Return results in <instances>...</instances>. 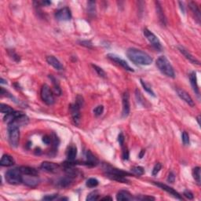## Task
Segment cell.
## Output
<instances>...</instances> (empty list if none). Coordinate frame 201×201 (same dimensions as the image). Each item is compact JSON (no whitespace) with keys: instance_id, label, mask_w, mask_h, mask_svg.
Returning <instances> with one entry per match:
<instances>
[{"instance_id":"14","label":"cell","mask_w":201,"mask_h":201,"mask_svg":"<svg viewBox=\"0 0 201 201\" xmlns=\"http://www.w3.org/2000/svg\"><path fill=\"white\" fill-rule=\"evenodd\" d=\"M47 63L49 64L50 65L53 66L57 70H63L64 67L62 64L59 61L58 59H57L54 56H48L47 57Z\"/></svg>"},{"instance_id":"35","label":"cell","mask_w":201,"mask_h":201,"mask_svg":"<svg viewBox=\"0 0 201 201\" xmlns=\"http://www.w3.org/2000/svg\"><path fill=\"white\" fill-rule=\"evenodd\" d=\"M8 54H9V57H10L14 61H16V62H19V61H21V58H20L19 55H17V54L14 52V50H8Z\"/></svg>"},{"instance_id":"29","label":"cell","mask_w":201,"mask_h":201,"mask_svg":"<svg viewBox=\"0 0 201 201\" xmlns=\"http://www.w3.org/2000/svg\"><path fill=\"white\" fill-rule=\"evenodd\" d=\"M141 86H142L143 88L145 89V91L148 92L150 95H152V96H153V97H156L155 93L153 92V90H152V89L151 88V87H150L149 85L147 84V83H146L145 81H143L142 80H141Z\"/></svg>"},{"instance_id":"41","label":"cell","mask_w":201,"mask_h":201,"mask_svg":"<svg viewBox=\"0 0 201 201\" xmlns=\"http://www.w3.org/2000/svg\"><path fill=\"white\" fill-rule=\"evenodd\" d=\"M123 159H125V160H127L129 159V152L128 149L126 148H124L123 151Z\"/></svg>"},{"instance_id":"17","label":"cell","mask_w":201,"mask_h":201,"mask_svg":"<svg viewBox=\"0 0 201 201\" xmlns=\"http://www.w3.org/2000/svg\"><path fill=\"white\" fill-rule=\"evenodd\" d=\"M14 158L8 154H5L2 156L0 164L2 167H11L14 164Z\"/></svg>"},{"instance_id":"19","label":"cell","mask_w":201,"mask_h":201,"mask_svg":"<svg viewBox=\"0 0 201 201\" xmlns=\"http://www.w3.org/2000/svg\"><path fill=\"white\" fill-rule=\"evenodd\" d=\"M77 156V148L75 145H70L67 150V157L69 161H74Z\"/></svg>"},{"instance_id":"27","label":"cell","mask_w":201,"mask_h":201,"mask_svg":"<svg viewBox=\"0 0 201 201\" xmlns=\"http://www.w3.org/2000/svg\"><path fill=\"white\" fill-rule=\"evenodd\" d=\"M50 79L51 80L52 83H53V84H54V90H55V93H56L57 95H61V88H60V86H59V83H57V80L55 79V78L53 76V75H50L49 76Z\"/></svg>"},{"instance_id":"38","label":"cell","mask_w":201,"mask_h":201,"mask_svg":"<svg viewBox=\"0 0 201 201\" xmlns=\"http://www.w3.org/2000/svg\"><path fill=\"white\" fill-rule=\"evenodd\" d=\"M182 142L184 145H187L190 144V136H189V134L185 131H184L182 133Z\"/></svg>"},{"instance_id":"34","label":"cell","mask_w":201,"mask_h":201,"mask_svg":"<svg viewBox=\"0 0 201 201\" xmlns=\"http://www.w3.org/2000/svg\"><path fill=\"white\" fill-rule=\"evenodd\" d=\"M87 4H88V12H89V14H95V2L90 1V2H87Z\"/></svg>"},{"instance_id":"12","label":"cell","mask_w":201,"mask_h":201,"mask_svg":"<svg viewBox=\"0 0 201 201\" xmlns=\"http://www.w3.org/2000/svg\"><path fill=\"white\" fill-rule=\"evenodd\" d=\"M176 91H177V94H178V96L180 97L181 99H182L184 101H185V102L187 103L189 105H190V106H192V107L194 106L195 105L194 101H193L192 98L190 97V95L188 94L187 92L185 91V90H183L182 89H179V88H177V89H176Z\"/></svg>"},{"instance_id":"45","label":"cell","mask_w":201,"mask_h":201,"mask_svg":"<svg viewBox=\"0 0 201 201\" xmlns=\"http://www.w3.org/2000/svg\"><path fill=\"white\" fill-rule=\"evenodd\" d=\"M118 141H119V145H121V146H123V142H124V136L123 133H120L119 134V137H118Z\"/></svg>"},{"instance_id":"23","label":"cell","mask_w":201,"mask_h":201,"mask_svg":"<svg viewBox=\"0 0 201 201\" xmlns=\"http://www.w3.org/2000/svg\"><path fill=\"white\" fill-rule=\"evenodd\" d=\"M105 175H106V177L110 178V179H112V180H114V181H117V182H122V183L128 182L127 179H126L124 176L119 175V174H116L107 173V172L105 173Z\"/></svg>"},{"instance_id":"1","label":"cell","mask_w":201,"mask_h":201,"mask_svg":"<svg viewBox=\"0 0 201 201\" xmlns=\"http://www.w3.org/2000/svg\"><path fill=\"white\" fill-rule=\"evenodd\" d=\"M126 55L132 62L139 65H149L153 61L152 57L147 53L136 48H129L126 51Z\"/></svg>"},{"instance_id":"8","label":"cell","mask_w":201,"mask_h":201,"mask_svg":"<svg viewBox=\"0 0 201 201\" xmlns=\"http://www.w3.org/2000/svg\"><path fill=\"white\" fill-rule=\"evenodd\" d=\"M55 17L58 21H69L72 17L71 9L68 7H64V8L58 9L55 14Z\"/></svg>"},{"instance_id":"24","label":"cell","mask_w":201,"mask_h":201,"mask_svg":"<svg viewBox=\"0 0 201 201\" xmlns=\"http://www.w3.org/2000/svg\"><path fill=\"white\" fill-rule=\"evenodd\" d=\"M189 6H190V8L191 9V10L192 11V13L195 14V17H197V19L199 21H200V11L199 7L197 6V5L196 2H190L189 3Z\"/></svg>"},{"instance_id":"25","label":"cell","mask_w":201,"mask_h":201,"mask_svg":"<svg viewBox=\"0 0 201 201\" xmlns=\"http://www.w3.org/2000/svg\"><path fill=\"white\" fill-rule=\"evenodd\" d=\"M192 175L197 184L200 185V168L199 167H197L192 170Z\"/></svg>"},{"instance_id":"16","label":"cell","mask_w":201,"mask_h":201,"mask_svg":"<svg viewBox=\"0 0 201 201\" xmlns=\"http://www.w3.org/2000/svg\"><path fill=\"white\" fill-rule=\"evenodd\" d=\"M190 83L192 85V87L194 92L197 94V95L198 97L200 96V90L199 87H198V84H197V73L195 72H192L191 74L190 75Z\"/></svg>"},{"instance_id":"39","label":"cell","mask_w":201,"mask_h":201,"mask_svg":"<svg viewBox=\"0 0 201 201\" xmlns=\"http://www.w3.org/2000/svg\"><path fill=\"white\" fill-rule=\"evenodd\" d=\"M174 181H175V175H174V174L173 172H171L169 174L168 178H167V182L170 183H174Z\"/></svg>"},{"instance_id":"9","label":"cell","mask_w":201,"mask_h":201,"mask_svg":"<svg viewBox=\"0 0 201 201\" xmlns=\"http://www.w3.org/2000/svg\"><path fill=\"white\" fill-rule=\"evenodd\" d=\"M152 183H153L154 185H156V186H158V187L160 188V189H162L163 190H164V191H166V192H167V193H169L170 195L173 196L174 197H175L176 199L182 200V197H181V195L179 194L177 191H175V190H174L173 188L170 187V186H168V185H165V184H163V183H161V182H153Z\"/></svg>"},{"instance_id":"44","label":"cell","mask_w":201,"mask_h":201,"mask_svg":"<svg viewBox=\"0 0 201 201\" xmlns=\"http://www.w3.org/2000/svg\"><path fill=\"white\" fill-rule=\"evenodd\" d=\"M80 43H81L82 46H84V47H88V48H91L92 47V43L90 41H87V40H86V41H82V42H80Z\"/></svg>"},{"instance_id":"13","label":"cell","mask_w":201,"mask_h":201,"mask_svg":"<svg viewBox=\"0 0 201 201\" xmlns=\"http://www.w3.org/2000/svg\"><path fill=\"white\" fill-rule=\"evenodd\" d=\"M178 50H179V51L185 56V58L187 59V60H189L191 63L194 64V65H200V61H198L195 57L192 56V54H190L187 50L185 49V48L183 47H182V46H179V47H178Z\"/></svg>"},{"instance_id":"42","label":"cell","mask_w":201,"mask_h":201,"mask_svg":"<svg viewBox=\"0 0 201 201\" xmlns=\"http://www.w3.org/2000/svg\"><path fill=\"white\" fill-rule=\"evenodd\" d=\"M42 141H43L46 145H50V142H51V138L49 137L48 135L43 136V138H42Z\"/></svg>"},{"instance_id":"50","label":"cell","mask_w":201,"mask_h":201,"mask_svg":"<svg viewBox=\"0 0 201 201\" xmlns=\"http://www.w3.org/2000/svg\"><path fill=\"white\" fill-rule=\"evenodd\" d=\"M200 116H198V117H197V121H198V124H199V125H200Z\"/></svg>"},{"instance_id":"33","label":"cell","mask_w":201,"mask_h":201,"mask_svg":"<svg viewBox=\"0 0 201 201\" xmlns=\"http://www.w3.org/2000/svg\"><path fill=\"white\" fill-rule=\"evenodd\" d=\"M92 66H93V68H94V70L96 71V73H98V75L100 77L105 78V76H106V74H105V71L103 70L102 68H100V67H98V66L96 65H92Z\"/></svg>"},{"instance_id":"37","label":"cell","mask_w":201,"mask_h":201,"mask_svg":"<svg viewBox=\"0 0 201 201\" xmlns=\"http://www.w3.org/2000/svg\"><path fill=\"white\" fill-rule=\"evenodd\" d=\"M161 168H162L161 164H159V163H157V164L154 166L153 169H152V175L153 176L157 175V174H158V173H159V171H160V170H161Z\"/></svg>"},{"instance_id":"20","label":"cell","mask_w":201,"mask_h":201,"mask_svg":"<svg viewBox=\"0 0 201 201\" xmlns=\"http://www.w3.org/2000/svg\"><path fill=\"white\" fill-rule=\"evenodd\" d=\"M133 199V197L131 196V194L128 191L126 190H121L119 191L116 195V200L119 201H123V200H131Z\"/></svg>"},{"instance_id":"46","label":"cell","mask_w":201,"mask_h":201,"mask_svg":"<svg viewBox=\"0 0 201 201\" xmlns=\"http://www.w3.org/2000/svg\"><path fill=\"white\" fill-rule=\"evenodd\" d=\"M136 199L137 200H154L155 198L154 197H136Z\"/></svg>"},{"instance_id":"26","label":"cell","mask_w":201,"mask_h":201,"mask_svg":"<svg viewBox=\"0 0 201 201\" xmlns=\"http://www.w3.org/2000/svg\"><path fill=\"white\" fill-rule=\"evenodd\" d=\"M0 110H1V112H2V113L6 115L10 114V113H12L13 112H14V109H13L10 106L6 105V104H3V103H2V104L0 105Z\"/></svg>"},{"instance_id":"49","label":"cell","mask_w":201,"mask_h":201,"mask_svg":"<svg viewBox=\"0 0 201 201\" xmlns=\"http://www.w3.org/2000/svg\"><path fill=\"white\" fill-rule=\"evenodd\" d=\"M1 80V83H2V84H3V83H4V84H6V81L3 80L2 78H1V80Z\"/></svg>"},{"instance_id":"31","label":"cell","mask_w":201,"mask_h":201,"mask_svg":"<svg viewBox=\"0 0 201 201\" xmlns=\"http://www.w3.org/2000/svg\"><path fill=\"white\" fill-rule=\"evenodd\" d=\"M98 185V181L97 180L96 178H89L87 181V186L89 188H94L97 187Z\"/></svg>"},{"instance_id":"48","label":"cell","mask_w":201,"mask_h":201,"mask_svg":"<svg viewBox=\"0 0 201 201\" xmlns=\"http://www.w3.org/2000/svg\"><path fill=\"white\" fill-rule=\"evenodd\" d=\"M102 200H112V198L111 197H103L102 199Z\"/></svg>"},{"instance_id":"43","label":"cell","mask_w":201,"mask_h":201,"mask_svg":"<svg viewBox=\"0 0 201 201\" xmlns=\"http://www.w3.org/2000/svg\"><path fill=\"white\" fill-rule=\"evenodd\" d=\"M57 196V194L47 195V196H46V197H43L42 199L44 200H54V199H55V198H56Z\"/></svg>"},{"instance_id":"6","label":"cell","mask_w":201,"mask_h":201,"mask_svg":"<svg viewBox=\"0 0 201 201\" xmlns=\"http://www.w3.org/2000/svg\"><path fill=\"white\" fill-rule=\"evenodd\" d=\"M144 35L155 49L159 50V51H161L162 49H163L161 42H160L159 39L156 36L154 33H152L151 31H149L147 28H145L144 29Z\"/></svg>"},{"instance_id":"30","label":"cell","mask_w":201,"mask_h":201,"mask_svg":"<svg viewBox=\"0 0 201 201\" xmlns=\"http://www.w3.org/2000/svg\"><path fill=\"white\" fill-rule=\"evenodd\" d=\"M131 171L133 172L134 174L138 176L143 175L144 173H145V171H144V168L141 167H134L133 168H131Z\"/></svg>"},{"instance_id":"18","label":"cell","mask_w":201,"mask_h":201,"mask_svg":"<svg viewBox=\"0 0 201 201\" xmlns=\"http://www.w3.org/2000/svg\"><path fill=\"white\" fill-rule=\"evenodd\" d=\"M20 170H21V173L23 174H25V175L38 176V174H39V172L37 171V170H35V168L31 167L22 166L20 167Z\"/></svg>"},{"instance_id":"15","label":"cell","mask_w":201,"mask_h":201,"mask_svg":"<svg viewBox=\"0 0 201 201\" xmlns=\"http://www.w3.org/2000/svg\"><path fill=\"white\" fill-rule=\"evenodd\" d=\"M87 160L85 162L86 165L89 167H95L98 164L99 161L98 159H97V157L92 153L90 150H88L87 152Z\"/></svg>"},{"instance_id":"3","label":"cell","mask_w":201,"mask_h":201,"mask_svg":"<svg viewBox=\"0 0 201 201\" xmlns=\"http://www.w3.org/2000/svg\"><path fill=\"white\" fill-rule=\"evenodd\" d=\"M20 168L10 169L7 171L5 174V178L7 182L10 185H19L23 182V177H22Z\"/></svg>"},{"instance_id":"36","label":"cell","mask_w":201,"mask_h":201,"mask_svg":"<svg viewBox=\"0 0 201 201\" xmlns=\"http://www.w3.org/2000/svg\"><path fill=\"white\" fill-rule=\"evenodd\" d=\"M104 112V106L103 105H98L94 109V113L95 116H100Z\"/></svg>"},{"instance_id":"11","label":"cell","mask_w":201,"mask_h":201,"mask_svg":"<svg viewBox=\"0 0 201 201\" xmlns=\"http://www.w3.org/2000/svg\"><path fill=\"white\" fill-rule=\"evenodd\" d=\"M40 168L42 169V171H47V172H49V173H55L58 170L59 166L57 164H54V163L45 161L42 163L41 166H40Z\"/></svg>"},{"instance_id":"2","label":"cell","mask_w":201,"mask_h":201,"mask_svg":"<svg viewBox=\"0 0 201 201\" xmlns=\"http://www.w3.org/2000/svg\"><path fill=\"white\" fill-rule=\"evenodd\" d=\"M156 65L157 68H159V70L163 74L168 76V77H175V73H174L173 67L165 56L159 57L156 61Z\"/></svg>"},{"instance_id":"4","label":"cell","mask_w":201,"mask_h":201,"mask_svg":"<svg viewBox=\"0 0 201 201\" xmlns=\"http://www.w3.org/2000/svg\"><path fill=\"white\" fill-rule=\"evenodd\" d=\"M8 135H9V144L12 147L16 148L18 146L20 141V131L18 125L16 123L8 124Z\"/></svg>"},{"instance_id":"5","label":"cell","mask_w":201,"mask_h":201,"mask_svg":"<svg viewBox=\"0 0 201 201\" xmlns=\"http://www.w3.org/2000/svg\"><path fill=\"white\" fill-rule=\"evenodd\" d=\"M41 98L43 100V102L46 103L47 105H51L54 103V97L52 93L50 87L47 84H44L41 88L40 92Z\"/></svg>"},{"instance_id":"21","label":"cell","mask_w":201,"mask_h":201,"mask_svg":"<svg viewBox=\"0 0 201 201\" xmlns=\"http://www.w3.org/2000/svg\"><path fill=\"white\" fill-rule=\"evenodd\" d=\"M36 177L37 176L27 175L25 178H23V182H24V184L30 186V187H34L36 185H38V183H39V180Z\"/></svg>"},{"instance_id":"32","label":"cell","mask_w":201,"mask_h":201,"mask_svg":"<svg viewBox=\"0 0 201 201\" xmlns=\"http://www.w3.org/2000/svg\"><path fill=\"white\" fill-rule=\"evenodd\" d=\"M99 199V193L98 191H94V192H90L87 197V200L89 201H94L97 200Z\"/></svg>"},{"instance_id":"28","label":"cell","mask_w":201,"mask_h":201,"mask_svg":"<svg viewBox=\"0 0 201 201\" xmlns=\"http://www.w3.org/2000/svg\"><path fill=\"white\" fill-rule=\"evenodd\" d=\"M156 10H157V14L159 16V18L160 20L162 23L165 24H166V21H165V18H164V13H163V9L161 8V6L159 5V2H156Z\"/></svg>"},{"instance_id":"22","label":"cell","mask_w":201,"mask_h":201,"mask_svg":"<svg viewBox=\"0 0 201 201\" xmlns=\"http://www.w3.org/2000/svg\"><path fill=\"white\" fill-rule=\"evenodd\" d=\"M73 182V177L68 175L67 177L61 178L58 182V185L61 188H67L70 186Z\"/></svg>"},{"instance_id":"47","label":"cell","mask_w":201,"mask_h":201,"mask_svg":"<svg viewBox=\"0 0 201 201\" xmlns=\"http://www.w3.org/2000/svg\"><path fill=\"white\" fill-rule=\"evenodd\" d=\"M145 150H141V152L140 155H139V158L141 159V158L143 157V156L145 155Z\"/></svg>"},{"instance_id":"10","label":"cell","mask_w":201,"mask_h":201,"mask_svg":"<svg viewBox=\"0 0 201 201\" xmlns=\"http://www.w3.org/2000/svg\"><path fill=\"white\" fill-rule=\"evenodd\" d=\"M122 102H123V112H122V116L123 118L128 116L130 113V100H129V93L127 91L124 92L122 97Z\"/></svg>"},{"instance_id":"7","label":"cell","mask_w":201,"mask_h":201,"mask_svg":"<svg viewBox=\"0 0 201 201\" xmlns=\"http://www.w3.org/2000/svg\"><path fill=\"white\" fill-rule=\"evenodd\" d=\"M107 57L112 61L117 64L118 65L121 66L122 68H124L125 70L129 71V72H134L133 68H131V66L129 65L128 63L126 61H124L123 59H122L121 57H119V56H117L114 54H108L107 55Z\"/></svg>"},{"instance_id":"40","label":"cell","mask_w":201,"mask_h":201,"mask_svg":"<svg viewBox=\"0 0 201 201\" xmlns=\"http://www.w3.org/2000/svg\"><path fill=\"white\" fill-rule=\"evenodd\" d=\"M184 196L189 200L193 199V194H192V192H190V190H185L184 192Z\"/></svg>"}]
</instances>
